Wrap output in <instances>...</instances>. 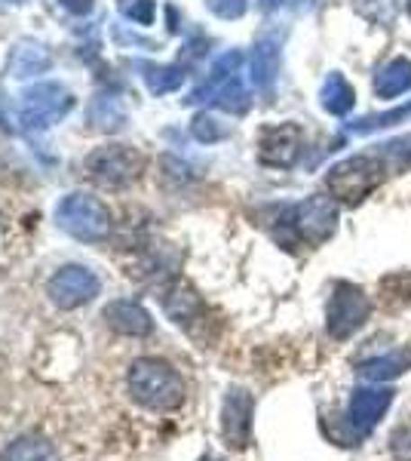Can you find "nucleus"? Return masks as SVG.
<instances>
[{
    "mask_svg": "<svg viewBox=\"0 0 411 461\" xmlns=\"http://www.w3.org/2000/svg\"><path fill=\"white\" fill-rule=\"evenodd\" d=\"M384 158H378V154H356V158L335 163L326 176V185L335 200L356 206L378 188L380 178H384Z\"/></svg>",
    "mask_w": 411,
    "mask_h": 461,
    "instance_id": "nucleus-4",
    "label": "nucleus"
},
{
    "mask_svg": "<svg viewBox=\"0 0 411 461\" xmlns=\"http://www.w3.org/2000/svg\"><path fill=\"white\" fill-rule=\"evenodd\" d=\"M252 419H255V400H252V393L243 388L228 391L221 409V434L228 446L246 449L252 443Z\"/></svg>",
    "mask_w": 411,
    "mask_h": 461,
    "instance_id": "nucleus-11",
    "label": "nucleus"
},
{
    "mask_svg": "<svg viewBox=\"0 0 411 461\" xmlns=\"http://www.w3.org/2000/svg\"><path fill=\"white\" fill-rule=\"evenodd\" d=\"M408 89H411V62L408 59H393V62H387L384 68L375 74L378 99L390 102L396 95L408 93Z\"/></svg>",
    "mask_w": 411,
    "mask_h": 461,
    "instance_id": "nucleus-18",
    "label": "nucleus"
},
{
    "mask_svg": "<svg viewBox=\"0 0 411 461\" xmlns=\"http://www.w3.org/2000/svg\"><path fill=\"white\" fill-rule=\"evenodd\" d=\"M16 4H22V0H16Z\"/></svg>",
    "mask_w": 411,
    "mask_h": 461,
    "instance_id": "nucleus-34",
    "label": "nucleus"
},
{
    "mask_svg": "<svg viewBox=\"0 0 411 461\" xmlns=\"http://www.w3.org/2000/svg\"><path fill=\"white\" fill-rule=\"evenodd\" d=\"M163 308H166V314L175 320L178 326H188L191 320H197L203 314V304H200L197 295L191 293L188 286H172L163 293Z\"/></svg>",
    "mask_w": 411,
    "mask_h": 461,
    "instance_id": "nucleus-19",
    "label": "nucleus"
},
{
    "mask_svg": "<svg viewBox=\"0 0 411 461\" xmlns=\"http://www.w3.org/2000/svg\"><path fill=\"white\" fill-rule=\"evenodd\" d=\"M371 302L356 284L338 280L332 289V299L326 304V330L335 341H347L369 323Z\"/></svg>",
    "mask_w": 411,
    "mask_h": 461,
    "instance_id": "nucleus-5",
    "label": "nucleus"
},
{
    "mask_svg": "<svg viewBox=\"0 0 411 461\" xmlns=\"http://www.w3.org/2000/svg\"><path fill=\"white\" fill-rule=\"evenodd\" d=\"M58 4L68 13H74V16H86V13L93 10V0H58Z\"/></svg>",
    "mask_w": 411,
    "mask_h": 461,
    "instance_id": "nucleus-29",
    "label": "nucleus"
},
{
    "mask_svg": "<svg viewBox=\"0 0 411 461\" xmlns=\"http://www.w3.org/2000/svg\"><path fill=\"white\" fill-rule=\"evenodd\" d=\"M212 102L215 105H221L224 111H234V114H243L246 108H249V93H246V86H243V80H240V74H237L234 80H228L219 93L212 95Z\"/></svg>",
    "mask_w": 411,
    "mask_h": 461,
    "instance_id": "nucleus-24",
    "label": "nucleus"
},
{
    "mask_svg": "<svg viewBox=\"0 0 411 461\" xmlns=\"http://www.w3.org/2000/svg\"><path fill=\"white\" fill-rule=\"evenodd\" d=\"M104 320H108L111 330L123 332V336H132V339H141L154 330L151 314H147L138 302H126V299L111 302L108 308H104Z\"/></svg>",
    "mask_w": 411,
    "mask_h": 461,
    "instance_id": "nucleus-14",
    "label": "nucleus"
},
{
    "mask_svg": "<svg viewBox=\"0 0 411 461\" xmlns=\"http://www.w3.org/2000/svg\"><path fill=\"white\" fill-rule=\"evenodd\" d=\"M47 293L52 304H58L62 311H71V308H80V304L93 302L95 295H99V277L84 265H68L58 274H52Z\"/></svg>",
    "mask_w": 411,
    "mask_h": 461,
    "instance_id": "nucleus-9",
    "label": "nucleus"
},
{
    "mask_svg": "<svg viewBox=\"0 0 411 461\" xmlns=\"http://www.w3.org/2000/svg\"><path fill=\"white\" fill-rule=\"evenodd\" d=\"M206 6L221 19H240L249 10V0H206Z\"/></svg>",
    "mask_w": 411,
    "mask_h": 461,
    "instance_id": "nucleus-28",
    "label": "nucleus"
},
{
    "mask_svg": "<svg viewBox=\"0 0 411 461\" xmlns=\"http://www.w3.org/2000/svg\"><path fill=\"white\" fill-rule=\"evenodd\" d=\"M200 461H212V458H200Z\"/></svg>",
    "mask_w": 411,
    "mask_h": 461,
    "instance_id": "nucleus-32",
    "label": "nucleus"
},
{
    "mask_svg": "<svg viewBox=\"0 0 411 461\" xmlns=\"http://www.w3.org/2000/svg\"><path fill=\"white\" fill-rule=\"evenodd\" d=\"M74 99L65 86L58 84H37L31 89L22 93V105H19V123L28 132H40L65 117L71 111Z\"/></svg>",
    "mask_w": 411,
    "mask_h": 461,
    "instance_id": "nucleus-7",
    "label": "nucleus"
},
{
    "mask_svg": "<svg viewBox=\"0 0 411 461\" xmlns=\"http://www.w3.org/2000/svg\"><path fill=\"white\" fill-rule=\"evenodd\" d=\"M280 4H282V0H261V6H264V10H276Z\"/></svg>",
    "mask_w": 411,
    "mask_h": 461,
    "instance_id": "nucleus-30",
    "label": "nucleus"
},
{
    "mask_svg": "<svg viewBox=\"0 0 411 461\" xmlns=\"http://www.w3.org/2000/svg\"><path fill=\"white\" fill-rule=\"evenodd\" d=\"M191 132L197 142H221L224 136H228V126H221L219 121H215L212 114H197L191 123Z\"/></svg>",
    "mask_w": 411,
    "mask_h": 461,
    "instance_id": "nucleus-26",
    "label": "nucleus"
},
{
    "mask_svg": "<svg viewBox=\"0 0 411 461\" xmlns=\"http://www.w3.org/2000/svg\"><path fill=\"white\" fill-rule=\"evenodd\" d=\"M304 148V130L298 123L264 126L258 136V160L267 167H291Z\"/></svg>",
    "mask_w": 411,
    "mask_h": 461,
    "instance_id": "nucleus-10",
    "label": "nucleus"
},
{
    "mask_svg": "<svg viewBox=\"0 0 411 461\" xmlns=\"http://www.w3.org/2000/svg\"><path fill=\"white\" fill-rule=\"evenodd\" d=\"M396 391L375 384V388H356L350 393L347 409H344L338 428H335V440L341 446H356L362 443L371 430L378 428V421L387 415V409L393 406Z\"/></svg>",
    "mask_w": 411,
    "mask_h": 461,
    "instance_id": "nucleus-3",
    "label": "nucleus"
},
{
    "mask_svg": "<svg viewBox=\"0 0 411 461\" xmlns=\"http://www.w3.org/2000/svg\"><path fill=\"white\" fill-rule=\"evenodd\" d=\"M84 167L104 185H126L141 173V154L126 145H104L89 154Z\"/></svg>",
    "mask_w": 411,
    "mask_h": 461,
    "instance_id": "nucleus-8",
    "label": "nucleus"
},
{
    "mask_svg": "<svg viewBox=\"0 0 411 461\" xmlns=\"http://www.w3.org/2000/svg\"><path fill=\"white\" fill-rule=\"evenodd\" d=\"M276 77H280V37L264 34L252 50V84L261 93H271Z\"/></svg>",
    "mask_w": 411,
    "mask_h": 461,
    "instance_id": "nucleus-13",
    "label": "nucleus"
},
{
    "mask_svg": "<svg viewBox=\"0 0 411 461\" xmlns=\"http://www.w3.org/2000/svg\"><path fill=\"white\" fill-rule=\"evenodd\" d=\"M130 393L151 412H172L184 403V382L169 363L145 357L130 369Z\"/></svg>",
    "mask_w": 411,
    "mask_h": 461,
    "instance_id": "nucleus-1",
    "label": "nucleus"
},
{
    "mask_svg": "<svg viewBox=\"0 0 411 461\" xmlns=\"http://www.w3.org/2000/svg\"><path fill=\"white\" fill-rule=\"evenodd\" d=\"M317 0H295V6H313Z\"/></svg>",
    "mask_w": 411,
    "mask_h": 461,
    "instance_id": "nucleus-31",
    "label": "nucleus"
},
{
    "mask_svg": "<svg viewBox=\"0 0 411 461\" xmlns=\"http://www.w3.org/2000/svg\"><path fill=\"white\" fill-rule=\"evenodd\" d=\"M286 237L282 243H308V247H323L338 230V203L326 194H313L301 203L289 206L282 212Z\"/></svg>",
    "mask_w": 411,
    "mask_h": 461,
    "instance_id": "nucleus-2",
    "label": "nucleus"
},
{
    "mask_svg": "<svg viewBox=\"0 0 411 461\" xmlns=\"http://www.w3.org/2000/svg\"><path fill=\"white\" fill-rule=\"evenodd\" d=\"M411 369V348H387V351L365 354L356 360V375H362L365 382L387 384L393 378L406 375Z\"/></svg>",
    "mask_w": 411,
    "mask_h": 461,
    "instance_id": "nucleus-12",
    "label": "nucleus"
},
{
    "mask_svg": "<svg viewBox=\"0 0 411 461\" xmlns=\"http://www.w3.org/2000/svg\"><path fill=\"white\" fill-rule=\"evenodd\" d=\"M56 221H58V228L68 230L71 237L89 240V243L108 237V230H111V215L104 210V203L89 194L65 197L56 210Z\"/></svg>",
    "mask_w": 411,
    "mask_h": 461,
    "instance_id": "nucleus-6",
    "label": "nucleus"
},
{
    "mask_svg": "<svg viewBox=\"0 0 411 461\" xmlns=\"http://www.w3.org/2000/svg\"><path fill=\"white\" fill-rule=\"evenodd\" d=\"M121 13L126 19L136 22V25H151L156 16V6H154V0H123Z\"/></svg>",
    "mask_w": 411,
    "mask_h": 461,
    "instance_id": "nucleus-27",
    "label": "nucleus"
},
{
    "mask_svg": "<svg viewBox=\"0 0 411 461\" xmlns=\"http://www.w3.org/2000/svg\"><path fill=\"white\" fill-rule=\"evenodd\" d=\"M411 117V102L408 105H399L393 111H384V114H365L360 121L350 123V132H356V136H369V132H378V130H387V126H396L402 121H408Z\"/></svg>",
    "mask_w": 411,
    "mask_h": 461,
    "instance_id": "nucleus-22",
    "label": "nucleus"
},
{
    "mask_svg": "<svg viewBox=\"0 0 411 461\" xmlns=\"http://www.w3.org/2000/svg\"><path fill=\"white\" fill-rule=\"evenodd\" d=\"M408 13H411V0H408Z\"/></svg>",
    "mask_w": 411,
    "mask_h": 461,
    "instance_id": "nucleus-33",
    "label": "nucleus"
},
{
    "mask_svg": "<svg viewBox=\"0 0 411 461\" xmlns=\"http://www.w3.org/2000/svg\"><path fill=\"white\" fill-rule=\"evenodd\" d=\"M89 121L99 126V130H121L126 117H123L121 102H117L114 95H99V99L93 102V108H89Z\"/></svg>",
    "mask_w": 411,
    "mask_h": 461,
    "instance_id": "nucleus-23",
    "label": "nucleus"
},
{
    "mask_svg": "<svg viewBox=\"0 0 411 461\" xmlns=\"http://www.w3.org/2000/svg\"><path fill=\"white\" fill-rule=\"evenodd\" d=\"M240 65H243V53H237V50L224 53V56L219 59V62L212 65L209 77L188 95L191 105H197V102H212V95L219 93V89H221L224 84H228V80H234L237 74H240Z\"/></svg>",
    "mask_w": 411,
    "mask_h": 461,
    "instance_id": "nucleus-15",
    "label": "nucleus"
},
{
    "mask_svg": "<svg viewBox=\"0 0 411 461\" xmlns=\"http://www.w3.org/2000/svg\"><path fill=\"white\" fill-rule=\"evenodd\" d=\"M319 105H323L332 117H347L350 111L356 105V93L353 86L347 84V77L344 74H328L323 89H319Z\"/></svg>",
    "mask_w": 411,
    "mask_h": 461,
    "instance_id": "nucleus-17",
    "label": "nucleus"
},
{
    "mask_svg": "<svg viewBox=\"0 0 411 461\" xmlns=\"http://www.w3.org/2000/svg\"><path fill=\"white\" fill-rule=\"evenodd\" d=\"M0 461H58V452L49 440L28 434V437H19L16 443H10V449L4 452Z\"/></svg>",
    "mask_w": 411,
    "mask_h": 461,
    "instance_id": "nucleus-20",
    "label": "nucleus"
},
{
    "mask_svg": "<svg viewBox=\"0 0 411 461\" xmlns=\"http://www.w3.org/2000/svg\"><path fill=\"white\" fill-rule=\"evenodd\" d=\"M52 65V59L47 53V47L34 41H22L13 47L10 53V74L13 77H34V74H43Z\"/></svg>",
    "mask_w": 411,
    "mask_h": 461,
    "instance_id": "nucleus-16",
    "label": "nucleus"
},
{
    "mask_svg": "<svg viewBox=\"0 0 411 461\" xmlns=\"http://www.w3.org/2000/svg\"><path fill=\"white\" fill-rule=\"evenodd\" d=\"M356 10H360L369 22H375V25L390 28L396 22V10H399V6H396V0H360Z\"/></svg>",
    "mask_w": 411,
    "mask_h": 461,
    "instance_id": "nucleus-25",
    "label": "nucleus"
},
{
    "mask_svg": "<svg viewBox=\"0 0 411 461\" xmlns=\"http://www.w3.org/2000/svg\"><path fill=\"white\" fill-rule=\"evenodd\" d=\"M141 68V77H145L147 89L154 95H166V93H175L178 86L184 84V68L182 65H138Z\"/></svg>",
    "mask_w": 411,
    "mask_h": 461,
    "instance_id": "nucleus-21",
    "label": "nucleus"
}]
</instances>
